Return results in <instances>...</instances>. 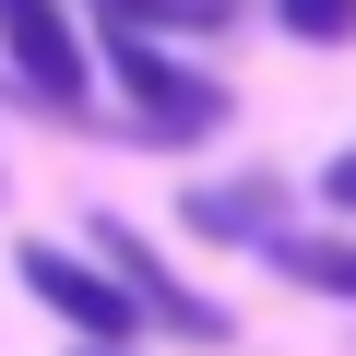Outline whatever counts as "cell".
Instances as JSON below:
<instances>
[{
	"mask_svg": "<svg viewBox=\"0 0 356 356\" xmlns=\"http://www.w3.org/2000/svg\"><path fill=\"white\" fill-rule=\"evenodd\" d=\"M107 72H119V95H131L143 143H202V131H226V83L191 72V60H166L154 36H107Z\"/></svg>",
	"mask_w": 356,
	"mask_h": 356,
	"instance_id": "1",
	"label": "cell"
},
{
	"mask_svg": "<svg viewBox=\"0 0 356 356\" xmlns=\"http://www.w3.org/2000/svg\"><path fill=\"white\" fill-rule=\"evenodd\" d=\"M13 273H24V297H36V309H60L83 344H131V332H143V297H131L107 261L60 250V238H24V261H13Z\"/></svg>",
	"mask_w": 356,
	"mask_h": 356,
	"instance_id": "2",
	"label": "cell"
},
{
	"mask_svg": "<svg viewBox=\"0 0 356 356\" xmlns=\"http://www.w3.org/2000/svg\"><path fill=\"white\" fill-rule=\"evenodd\" d=\"M0 48H13L24 95L48 119H83L95 95V60H83V24H72V0H0Z\"/></svg>",
	"mask_w": 356,
	"mask_h": 356,
	"instance_id": "3",
	"label": "cell"
},
{
	"mask_svg": "<svg viewBox=\"0 0 356 356\" xmlns=\"http://www.w3.org/2000/svg\"><path fill=\"white\" fill-rule=\"evenodd\" d=\"M95 261H107V273H119V285L143 297V321L191 332V344H226V309H214V297H191V285H178V273H166V261H154V250H143V238H131L119 214L95 226Z\"/></svg>",
	"mask_w": 356,
	"mask_h": 356,
	"instance_id": "4",
	"label": "cell"
},
{
	"mask_svg": "<svg viewBox=\"0 0 356 356\" xmlns=\"http://www.w3.org/2000/svg\"><path fill=\"white\" fill-rule=\"evenodd\" d=\"M178 226L191 238H285V178H226V191H191L178 202Z\"/></svg>",
	"mask_w": 356,
	"mask_h": 356,
	"instance_id": "5",
	"label": "cell"
},
{
	"mask_svg": "<svg viewBox=\"0 0 356 356\" xmlns=\"http://www.w3.org/2000/svg\"><path fill=\"white\" fill-rule=\"evenodd\" d=\"M95 24L166 48V36H226V24H238V0H95Z\"/></svg>",
	"mask_w": 356,
	"mask_h": 356,
	"instance_id": "6",
	"label": "cell"
},
{
	"mask_svg": "<svg viewBox=\"0 0 356 356\" xmlns=\"http://www.w3.org/2000/svg\"><path fill=\"white\" fill-rule=\"evenodd\" d=\"M273 261H285V285H309V297H344L356 309V238H273Z\"/></svg>",
	"mask_w": 356,
	"mask_h": 356,
	"instance_id": "7",
	"label": "cell"
},
{
	"mask_svg": "<svg viewBox=\"0 0 356 356\" xmlns=\"http://www.w3.org/2000/svg\"><path fill=\"white\" fill-rule=\"evenodd\" d=\"M273 13H285L297 48H344V36H356V0H273Z\"/></svg>",
	"mask_w": 356,
	"mask_h": 356,
	"instance_id": "8",
	"label": "cell"
},
{
	"mask_svg": "<svg viewBox=\"0 0 356 356\" xmlns=\"http://www.w3.org/2000/svg\"><path fill=\"white\" fill-rule=\"evenodd\" d=\"M321 202H332V214H356V143H344V154L321 166Z\"/></svg>",
	"mask_w": 356,
	"mask_h": 356,
	"instance_id": "9",
	"label": "cell"
},
{
	"mask_svg": "<svg viewBox=\"0 0 356 356\" xmlns=\"http://www.w3.org/2000/svg\"><path fill=\"white\" fill-rule=\"evenodd\" d=\"M83 356H131V344H83Z\"/></svg>",
	"mask_w": 356,
	"mask_h": 356,
	"instance_id": "10",
	"label": "cell"
}]
</instances>
